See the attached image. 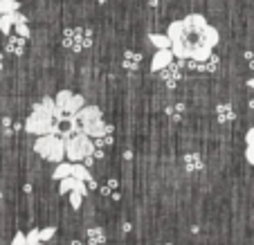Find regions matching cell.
<instances>
[{"instance_id":"cell-17","label":"cell","mask_w":254,"mask_h":245,"mask_svg":"<svg viewBox=\"0 0 254 245\" xmlns=\"http://www.w3.org/2000/svg\"><path fill=\"white\" fill-rule=\"evenodd\" d=\"M70 167H72V162H70V164H61V162H59L57 169H54V173H52V178H54V180L67 178V176H70Z\"/></svg>"},{"instance_id":"cell-27","label":"cell","mask_w":254,"mask_h":245,"mask_svg":"<svg viewBox=\"0 0 254 245\" xmlns=\"http://www.w3.org/2000/svg\"><path fill=\"white\" fill-rule=\"evenodd\" d=\"M99 2H106V0H99Z\"/></svg>"},{"instance_id":"cell-26","label":"cell","mask_w":254,"mask_h":245,"mask_svg":"<svg viewBox=\"0 0 254 245\" xmlns=\"http://www.w3.org/2000/svg\"><path fill=\"white\" fill-rule=\"evenodd\" d=\"M0 198H2V191H0Z\"/></svg>"},{"instance_id":"cell-6","label":"cell","mask_w":254,"mask_h":245,"mask_svg":"<svg viewBox=\"0 0 254 245\" xmlns=\"http://www.w3.org/2000/svg\"><path fill=\"white\" fill-rule=\"evenodd\" d=\"M173 52H171V48H164V50H158L155 52V57H153V61H151V70L153 72H162L167 65H171L173 63Z\"/></svg>"},{"instance_id":"cell-12","label":"cell","mask_w":254,"mask_h":245,"mask_svg":"<svg viewBox=\"0 0 254 245\" xmlns=\"http://www.w3.org/2000/svg\"><path fill=\"white\" fill-rule=\"evenodd\" d=\"M25 41H27V39H23V36H18V34H16L14 39L7 41V50H9L11 54H23L25 52Z\"/></svg>"},{"instance_id":"cell-7","label":"cell","mask_w":254,"mask_h":245,"mask_svg":"<svg viewBox=\"0 0 254 245\" xmlns=\"http://www.w3.org/2000/svg\"><path fill=\"white\" fill-rule=\"evenodd\" d=\"M23 20H27L20 11H9V14H2L0 16V32L2 34H9L11 29H14L16 23H23Z\"/></svg>"},{"instance_id":"cell-8","label":"cell","mask_w":254,"mask_h":245,"mask_svg":"<svg viewBox=\"0 0 254 245\" xmlns=\"http://www.w3.org/2000/svg\"><path fill=\"white\" fill-rule=\"evenodd\" d=\"M70 176H74L77 180H83L86 184L92 180V176H90V171H88V167H86V164H81V162H72Z\"/></svg>"},{"instance_id":"cell-28","label":"cell","mask_w":254,"mask_h":245,"mask_svg":"<svg viewBox=\"0 0 254 245\" xmlns=\"http://www.w3.org/2000/svg\"><path fill=\"white\" fill-rule=\"evenodd\" d=\"M167 245H169V243H167Z\"/></svg>"},{"instance_id":"cell-22","label":"cell","mask_w":254,"mask_h":245,"mask_svg":"<svg viewBox=\"0 0 254 245\" xmlns=\"http://www.w3.org/2000/svg\"><path fill=\"white\" fill-rule=\"evenodd\" d=\"M11 245H27V241H25V234H23V232H18V234L14 236V241H11Z\"/></svg>"},{"instance_id":"cell-4","label":"cell","mask_w":254,"mask_h":245,"mask_svg":"<svg viewBox=\"0 0 254 245\" xmlns=\"http://www.w3.org/2000/svg\"><path fill=\"white\" fill-rule=\"evenodd\" d=\"M34 151L41 155L48 162L59 164L63 158H65V146H63L61 135L57 133H48V135H39L36 144H34Z\"/></svg>"},{"instance_id":"cell-14","label":"cell","mask_w":254,"mask_h":245,"mask_svg":"<svg viewBox=\"0 0 254 245\" xmlns=\"http://www.w3.org/2000/svg\"><path fill=\"white\" fill-rule=\"evenodd\" d=\"M183 160H185V167H187V171H198V169H202V160H200V155H196V153H187Z\"/></svg>"},{"instance_id":"cell-25","label":"cell","mask_w":254,"mask_h":245,"mask_svg":"<svg viewBox=\"0 0 254 245\" xmlns=\"http://www.w3.org/2000/svg\"><path fill=\"white\" fill-rule=\"evenodd\" d=\"M248 86H250V88H252V90H254V79H248Z\"/></svg>"},{"instance_id":"cell-3","label":"cell","mask_w":254,"mask_h":245,"mask_svg":"<svg viewBox=\"0 0 254 245\" xmlns=\"http://www.w3.org/2000/svg\"><path fill=\"white\" fill-rule=\"evenodd\" d=\"M61 139H63V146H65V158L70 162H83V158H88L92 153V149H95L92 137H88L81 130H77V133L63 130Z\"/></svg>"},{"instance_id":"cell-18","label":"cell","mask_w":254,"mask_h":245,"mask_svg":"<svg viewBox=\"0 0 254 245\" xmlns=\"http://www.w3.org/2000/svg\"><path fill=\"white\" fill-rule=\"evenodd\" d=\"M83 198H86V196H83L81 191L72 189V191H70V205L74 207V209H79V207H81V200H83Z\"/></svg>"},{"instance_id":"cell-2","label":"cell","mask_w":254,"mask_h":245,"mask_svg":"<svg viewBox=\"0 0 254 245\" xmlns=\"http://www.w3.org/2000/svg\"><path fill=\"white\" fill-rule=\"evenodd\" d=\"M79 126H81V133H86L88 137H106V135L113 133V126H108L101 117V108L99 106H81L77 113Z\"/></svg>"},{"instance_id":"cell-19","label":"cell","mask_w":254,"mask_h":245,"mask_svg":"<svg viewBox=\"0 0 254 245\" xmlns=\"http://www.w3.org/2000/svg\"><path fill=\"white\" fill-rule=\"evenodd\" d=\"M25 241H27V245H48L39 239V230H32L29 234H25Z\"/></svg>"},{"instance_id":"cell-5","label":"cell","mask_w":254,"mask_h":245,"mask_svg":"<svg viewBox=\"0 0 254 245\" xmlns=\"http://www.w3.org/2000/svg\"><path fill=\"white\" fill-rule=\"evenodd\" d=\"M54 104H57V108L63 111L65 115H74L81 106H86V99H83L81 95L70 92V90H61V92H57V97H54Z\"/></svg>"},{"instance_id":"cell-9","label":"cell","mask_w":254,"mask_h":245,"mask_svg":"<svg viewBox=\"0 0 254 245\" xmlns=\"http://www.w3.org/2000/svg\"><path fill=\"white\" fill-rule=\"evenodd\" d=\"M245 160L254 167V126L245 133Z\"/></svg>"},{"instance_id":"cell-1","label":"cell","mask_w":254,"mask_h":245,"mask_svg":"<svg viewBox=\"0 0 254 245\" xmlns=\"http://www.w3.org/2000/svg\"><path fill=\"white\" fill-rule=\"evenodd\" d=\"M167 36L171 41V52L176 59H191L200 63L214 52L221 36L214 25L202 14H189L183 20L169 25Z\"/></svg>"},{"instance_id":"cell-20","label":"cell","mask_w":254,"mask_h":245,"mask_svg":"<svg viewBox=\"0 0 254 245\" xmlns=\"http://www.w3.org/2000/svg\"><path fill=\"white\" fill-rule=\"evenodd\" d=\"M14 29H16V34H18V36H23V39H29V27H27V20H23V23H16L14 25Z\"/></svg>"},{"instance_id":"cell-24","label":"cell","mask_w":254,"mask_h":245,"mask_svg":"<svg viewBox=\"0 0 254 245\" xmlns=\"http://www.w3.org/2000/svg\"><path fill=\"white\" fill-rule=\"evenodd\" d=\"M245 59H248V65L254 70V52H245Z\"/></svg>"},{"instance_id":"cell-16","label":"cell","mask_w":254,"mask_h":245,"mask_svg":"<svg viewBox=\"0 0 254 245\" xmlns=\"http://www.w3.org/2000/svg\"><path fill=\"white\" fill-rule=\"evenodd\" d=\"M124 67H128V70H137L139 67V54L126 52L124 54Z\"/></svg>"},{"instance_id":"cell-10","label":"cell","mask_w":254,"mask_h":245,"mask_svg":"<svg viewBox=\"0 0 254 245\" xmlns=\"http://www.w3.org/2000/svg\"><path fill=\"white\" fill-rule=\"evenodd\" d=\"M86 239L90 245H101V243H106V232L101 227H90L86 232Z\"/></svg>"},{"instance_id":"cell-11","label":"cell","mask_w":254,"mask_h":245,"mask_svg":"<svg viewBox=\"0 0 254 245\" xmlns=\"http://www.w3.org/2000/svg\"><path fill=\"white\" fill-rule=\"evenodd\" d=\"M216 115H218V122H223V124L234 120V111H232L230 104H218L216 106Z\"/></svg>"},{"instance_id":"cell-13","label":"cell","mask_w":254,"mask_h":245,"mask_svg":"<svg viewBox=\"0 0 254 245\" xmlns=\"http://www.w3.org/2000/svg\"><path fill=\"white\" fill-rule=\"evenodd\" d=\"M149 41H151V45H155L158 50L171 48V41H169L167 34H149Z\"/></svg>"},{"instance_id":"cell-15","label":"cell","mask_w":254,"mask_h":245,"mask_svg":"<svg viewBox=\"0 0 254 245\" xmlns=\"http://www.w3.org/2000/svg\"><path fill=\"white\" fill-rule=\"evenodd\" d=\"M18 9H20L18 0H0V16L9 14V11H18Z\"/></svg>"},{"instance_id":"cell-23","label":"cell","mask_w":254,"mask_h":245,"mask_svg":"<svg viewBox=\"0 0 254 245\" xmlns=\"http://www.w3.org/2000/svg\"><path fill=\"white\" fill-rule=\"evenodd\" d=\"M169 113H171L173 120H178V117H180V113H185V106H176V108H171Z\"/></svg>"},{"instance_id":"cell-21","label":"cell","mask_w":254,"mask_h":245,"mask_svg":"<svg viewBox=\"0 0 254 245\" xmlns=\"http://www.w3.org/2000/svg\"><path fill=\"white\" fill-rule=\"evenodd\" d=\"M54 234H57V227H45V230H39V239L43 241H50V239H54Z\"/></svg>"}]
</instances>
